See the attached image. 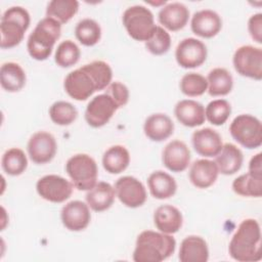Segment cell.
Returning <instances> with one entry per match:
<instances>
[{"label": "cell", "instance_id": "6da1fadb", "mask_svg": "<svg viewBox=\"0 0 262 262\" xmlns=\"http://www.w3.org/2000/svg\"><path fill=\"white\" fill-rule=\"evenodd\" d=\"M228 252L232 259L239 262H257L262 259L261 228L256 219L243 220L233 233Z\"/></svg>", "mask_w": 262, "mask_h": 262}, {"label": "cell", "instance_id": "7a4b0ae2", "mask_svg": "<svg viewBox=\"0 0 262 262\" xmlns=\"http://www.w3.org/2000/svg\"><path fill=\"white\" fill-rule=\"evenodd\" d=\"M175 249L176 241L172 234L144 230L136 238L133 260L135 262H161L172 256Z\"/></svg>", "mask_w": 262, "mask_h": 262}, {"label": "cell", "instance_id": "3957f363", "mask_svg": "<svg viewBox=\"0 0 262 262\" xmlns=\"http://www.w3.org/2000/svg\"><path fill=\"white\" fill-rule=\"evenodd\" d=\"M61 34V24L52 17H44L38 21L27 41L30 56L36 60L47 59Z\"/></svg>", "mask_w": 262, "mask_h": 262}, {"label": "cell", "instance_id": "277c9868", "mask_svg": "<svg viewBox=\"0 0 262 262\" xmlns=\"http://www.w3.org/2000/svg\"><path fill=\"white\" fill-rule=\"evenodd\" d=\"M31 24L29 11L21 6H12L4 11L0 20V46L10 49L17 46Z\"/></svg>", "mask_w": 262, "mask_h": 262}, {"label": "cell", "instance_id": "5b68a950", "mask_svg": "<svg viewBox=\"0 0 262 262\" xmlns=\"http://www.w3.org/2000/svg\"><path fill=\"white\" fill-rule=\"evenodd\" d=\"M122 23L128 35L140 42H146L157 29L152 12L143 5L128 7L123 13Z\"/></svg>", "mask_w": 262, "mask_h": 262}, {"label": "cell", "instance_id": "8992f818", "mask_svg": "<svg viewBox=\"0 0 262 262\" xmlns=\"http://www.w3.org/2000/svg\"><path fill=\"white\" fill-rule=\"evenodd\" d=\"M66 171L78 190L87 191L97 183V164L87 154H76L72 156L67 161Z\"/></svg>", "mask_w": 262, "mask_h": 262}, {"label": "cell", "instance_id": "52a82bcc", "mask_svg": "<svg viewBox=\"0 0 262 262\" xmlns=\"http://www.w3.org/2000/svg\"><path fill=\"white\" fill-rule=\"evenodd\" d=\"M231 137L242 146L255 149L262 144V124L261 121L250 114L236 116L229 126Z\"/></svg>", "mask_w": 262, "mask_h": 262}, {"label": "cell", "instance_id": "ba28073f", "mask_svg": "<svg viewBox=\"0 0 262 262\" xmlns=\"http://www.w3.org/2000/svg\"><path fill=\"white\" fill-rule=\"evenodd\" d=\"M234 70L243 77L260 81L262 79V49L252 45L238 47L233 54Z\"/></svg>", "mask_w": 262, "mask_h": 262}, {"label": "cell", "instance_id": "9c48e42d", "mask_svg": "<svg viewBox=\"0 0 262 262\" xmlns=\"http://www.w3.org/2000/svg\"><path fill=\"white\" fill-rule=\"evenodd\" d=\"M74 184L62 176L49 174L38 179L36 190L38 194L50 203H63L73 193Z\"/></svg>", "mask_w": 262, "mask_h": 262}, {"label": "cell", "instance_id": "30bf717a", "mask_svg": "<svg viewBox=\"0 0 262 262\" xmlns=\"http://www.w3.org/2000/svg\"><path fill=\"white\" fill-rule=\"evenodd\" d=\"M208 50L204 42L196 38L181 40L175 49V59L183 69L201 67L207 59Z\"/></svg>", "mask_w": 262, "mask_h": 262}, {"label": "cell", "instance_id": "8fae6325", "mask_svg": "<svg viewBox=\"0 0 262 262\" xmlns=\"http://www.w3.org/2000/svg\"><path fill=\"white\" fill-rule=\"evenodd\" d=\"M118 108L108 94H98L88 102L85 110V120L90 127L100 128L110 122Z\"/></svg>", "mask_w": 262, "mask_h": 262}, {"label": "cell", "instance_id": "7c38bea8", "mask_svg": "<svg viewBox=\"0 0 262 262\" xmlns=\"http://www.w3.org/2000/svg\"><path fill=\"white\" fill-rule=\"evenodd\" d=\"M116 196L126 207L135 209L141 207L146 199L147 193L144 185L140 180L133 176H122L115 183Z\"/></svg>", "mask_w": 262, "mask_h": 262}, {"label": "cell", "instance_id": "4fadbf2b", "mask_svg": "<svg viewBox=\"0 0 262 262\" xmlns=\"http://www.w3.org/2000/svg\"><path fill=\"white\" fill-rule=\"evenodd\" d=\"M27 150L33 163L37 165L47 164L53 160L57 151L55 137L49 132L38 131L30 137Z\"/></svg>", "mask_w": 262, "mask_h": 262}, {"label": "cell", "instance_id": "5bb4252c", "mask_svg": "<svg viewBox=\"0 0 262 262\" xmlns=\"http://www.w3.org/2000/svg\"><path fill=\"white\" fill-rule=\"evenodd\" d=\"M63 88L70 97L78 101L86 100L94 92L98 91L94 80L83 67L67 75L63 81Z\"/></svg>", "mask_w": 262, "mask_h": 262}, {"label": "cell", "instance_id": "9a60e30c", "mask_svg": "<svg viewBox=\"0 0 262 262\" xmlns=\"http://www.w3.org/2000/svg\"><path fill=\"white\" fill-rule=\"evenodd\" d=\"M60 219L63 226L71 231L84 230L91 221L90 208L82 201H71L62 207Z\"/></svg>", "mask_w": 262, "mask_h": 262}, {"label": "cell", "instance_id": "2e32d148", "mask_svg": "<svg viewBox=\"0 0 262 262\" xmlns=\"http://www.w3.org/2000/svg\"><path fill=\"white\" fill-rule=\"evenodd\" d=\"M162 162L171 172H183L190 164V150L182 140H172L163 149Z\"/></svg>", "mask_w": 262, "mask_h": 262}, {"label": "cell", "instance_id": "e0dca14e", "mask_svg": "<svg viewBox=\"0 0 262 262\" xmlns=\"http://www.w3.org/2000/svg\"><path fill=\"white\" fill-rule=\"evenodd\" d=\"M190 29L194 35L210 39L221 31L222 19L216 11L212 9H202L193 13L190 20Z\"/></svg>", "mask_w": 262, "mask_h": 262}, {"label": "cell", "instance_id": "ac0fdd59", "mask_svg": "<svg viewBox=\"0 0 262 262\" xmlns=\"http://www.w3.org/2000/svg\"><path fill=\"white\" fill-rule=\"evenodd\" d=\"M191 143L196 154L204 158L216 157L223 146L220 134L208 127L195 130L191 135Z\"/></svg>", "mask_w": 262, "mask_h": 262}, {"label": "cell", "instance_id": "d6986e66", "mask_svg": "<svg viewBox=\"0 0 262 262\" xmlns=\"http://www.w3.org/2000/svg\"><path fill=\"white\" fill-rule=\"evenodd\" d=\"M158 19L165 29L176 32L187 25L189 19V10L180 2L167 3L160 9Z\"/></svg>", "mask_w": 262, "mask_h": 262}, {"label": "cell", "instance_id": "ffe728a7", "mask_svg": "<svg viewBox=\"0 0 262 262\" xmlns=\"http://www.w3.org/2000/svg\"><path fill=\"white\" fill-rule=\"evenodd\" d=\"M218 168L214 161L200 159L194 161L189 169L188 177L192 185L205 189L212 186L218 178Z\"/></svg>", "mask_w": 262, "mask_h": 262}, {"label": "cell", "instance_id": "44dd1931", "mask_svg": "<svg viewBox=\"0 0 262 262\" xmlns=\"http://www.w3.org/2000/svg\"><path fill=\"white\" fill-rule=\"evenodd\" d=\"M174 115L183 126L193 128L205 123V107L193 99L179 100L174 107Z\"/></svg>", "mask_w": 262, "mask_h": 262}, {"label": "cell", "instance_id": "7402d4cb", "mask_svg": "<svg viewBox=\"0 0 262 262\" xmlns=\"http://www.w3.org/2000/svg\"><path fill=\"white\" fill-rule=\"evenodd\" d=\"M172 119L163 113H156L148 116L143 124V132L151 141L161 142L168 139L174 132Z\"/></svg>", "mask_w": 262, "mask_h": 262}, {"label": "cell", "instance_id": "603a6c76", "mask_svg": "<svg viewBox=\"0 0 262 262\" xmlns=\"http://www.w3.org/2000/svg\"><path fill=\"white\" fill-rule=\"evenodd\" d=\"M154 224L156 228L164 233H176L183 224V216L179 209L172 205H162L154 212Z\"/></svg>", "mask_w": 262, "mask_h": 262}, {"label": "cell", "instance_id": "cb8c5ba5", "mask_svg": "<svg viewBox=\"0 0 262 262\" xmlns=\"http://www.w3.org/2000/svg\"><path fill=\"white\" fill-rule=\"evenodd\" d=\"M178 258L181 262H207L209 248L207 242L199 235H188L180 244Z\"/></svg>", "mask_w": 262, "mask_h": 262}, {"label": "cell", "instance_id": "d4e9b609", "mask_svg": "<svg viewBox=\"0 0 262 262\" xmlns=\"http://www.w3.org/2000/svg\"><path fill=\"white\" fill-rule=\"evenodd\" d=\"M115 187L108 182L99 181L85 195L89 208L95 212H103L112 207L115 202Z\"/></svg>", "mask_w": 262, "mask_h": 262}, {"label": "cell", "instance_id": "484cf974", "mask_svg": "<svg viewBox=\"0 0 262 262\" xmlns=\"http://www.w3.org/2000/svg\"><path fill=\"white\" fill-rule=\"evenodd\" d=\"M214 162L217 165L219 173L223 175H233L242 168L244 155L235 144L225 143L215 157Z\"/></svg>", "mask_w": 262, "mask_h": 262}, {"label": "cell", "instance_id": "4316f807", "mask_svg": "<svg viewBox=\"0 0 262 262\" xmlns=\"http://www.w3.org/2000/svg\"><path fill=\"white\" fill-rule=\"evenodd\" d=\"M147 186L150 194L158 200H166L173 196L177 190L174 177L162 170L154 171L147 178Z\"/></svg>", "mask_w": 262, "mask_h": 262}, {"label": "cell", "instance_id": "83f0119b", "mask_svg": "<svg viewBox=\"0 0 262 262\" xmlns=\"http://www.w3.org/2000/svg\"><path fill=\"white\" fill-rule=\"evenodd\" d=\"M27 75L24 69L16 62H4L0 69V84L7 92H17L24 88Z\"/></svg>", "mask_w": 262, "mask_h": 262}, {"label": "cell", "instance_id": "f1b7e54d", "mask_svg": "<svg viewBox=\"0 0 262 262\" xmlns=\"http://www.w3.org/2000/svg\"><path fill=\"white\" fill-rule=\"evenodd\" d=\"M130 164L129 150L120 144L108 147L102 156V166L110 174H120Z\"/></svg>", "mask_w": 262, "mask_h": 262}, {"label": "cell", "instance_id": "f546056e", "mask_svg": "<svg viewBox=\"0 0 262 262\" xmlns=\"http://www.w3.org/2000/svg\"><path fill=\"white\" fill-rule=\"evenodd\" d=\"M208 93L211 96H224L231 92L233 87V78L224 68H215L207 76Z\"/></svg>", "mask_w": 262, "mask_h": 262}, {"label": "cell", "instance_id": "4dcf8cb0", "mask_svg": "<svg viewBox=\"0 0 262 262\" xmlns=\"http://www.w3.org/2000/svg\"><path fill=\"white\" fill-rule=\"evenodd\" d=\"M232 190L242 196L260 198L262 195V175L247 172L232 182Z\"/></svg>", "mask_w": 262, "mask_h": 262}, {"label": "cell", "instance_id": "1f68e13d", "mask_svg": "<svg viewBox=\"0 0 262 262\" xmlns=\"http://www.w3.org/2000/svg\"><path fill=\"white\" fill-rule=\"evenodd\" d=\"M1 166L6 174L10 176H18L26 171L28 167V158L23 149L11 147L3 154Z\"/></svg>", "mask_w": 262, "mask_h": 262}, {"label": "cell", "instance_id": "d6a6232c", "mask_svg": "<svg viewBox=\"0 0 262 262\" xmlns=\"http://www.w3.org/2000/svg\"><path fill=\"white\" fill-rule=\"evenodd\" d=\"M79 10L76 0H52L47 4L46 16L52 17L61 25L71 20Z\"/></svg>", "mask_w": 262, "mask_h": 262}, {"label": "cell", "instance_id": "836d02e7", "mask_svg": "<svg viewBox=\"0 0 262 262\" xmlns=\"http://www.w3.org/2000/svg\"><path fill=\"white\" fill-rule=\"evenodd\" d=\"M75 36L84 46H94L101 38V28L92 18H83L75 27Z\"/></svg>", "mask_w": 262, "mask_h": 262}, {"label": "cell", "instance_id": "e575fe53", "mask_svg": "<svg viewBox=\"0 0 262 262\" xmlns=\"http://www.w3.org/2000/svg\"><path fill=\"white\" fill-rule=\"evenodd\" d=\"M49 117L51 121L59 126H69L74 123L78 117V111L71 102L58 100L49 107Z\"/></svg>", "mask_w": 262, "mask_h": 262}, {"label": "cell", "instance_id": "d590c367", "mask_svg": "<svg viewBox=\"0 0 262 262\" xmlns=\"http://www.w3.org/2000/svg\"><path fill=\"white\" fill-rule=\"evenodd\" d=\"M80 56L79 46L72 40H64L58 44L55 50L54 61L60 68H71L79 61Z\"/></svg>", "mask_w": 262, "mask_h": 262}, {"label": "cell", "instance_id": "8d00e7d4", "mask_svg": "<svg viewBox=\"0 0 262 262\" xmlns=\"http://www.w3.org/2000/svg\"><path fill=\"white\" fill-rule=\"evenodd\" d=\"M180 91L188 97H196L203 95L208 89L207 79L194 72L187 73L182 76L179 83Z\"/></svg>", "mask_w": 262, "mask_h": 262}, {"label": "cell", "instance_id": "74e56055", "mask_svg": "<svg viewBox=\"0 0 262 262\" xmlns=\"http://www.w3.org/2000/svg\"><path fill=\"white\" fill-rule=\"evenodd\" d=\"M82 67L90 74L98 91L105 89L112 83L113 71L107 62L103 60H93Z\"/></svg>", "mask_w": 262, "mask_h": 262}, {"label": "cell", "instance_id": "f35d334b", "mask_svg": "<svg viewBox=\"0 0 262 262\" xmlns=\"http://www.w3.org/2000/svg\"><path fill=\"white\" fill-rule=\"evenodd\" d=\"M231 114V105L226 99H214L205 107L206 119L215 126L223 125Z\"/></svg>", "mask_w": 262, "mask_h": 262}, {"label": "cell", "instance_id": "ab89813d", "mask_svg": "<svg viewBox=\"0 0 262 262\" xmlns=\"http://www.w3.org/2000/svg\"><path fill=\"white\" fill-rule=\"evenodd\" d=\"M170 47V34L163 27L157 26L154 35L145 42V48L154 55H163L169 51Z\"/></svg>", "mask_w": 262, "mask_h": 262}, {"label": "cell", "instance_id": "60d3db41", "mask_svg": "<svg viewBox=\"0 0 262 262\" xmlns=\"http://www.w3.org/2000/svg\"><path fill=\"white\" fill-rule=\"evenodd\" d=\"M106 88L107 89L105 93L113 98V100L116 102L119 108L125 106L128 103L130 93H129L128 87L125 84L119 81H115V82H112Z\"/></svg>", "mask_w": 262, "mask_h": 262}, {"label": "cell", "instance_id": "b9f144b4", "mask_svg": "<svg viewBox=\"0 0 262 262\" xmlns=\"http://www.w3.org/2000/svg\"><path fill=\"white\" fill-rule=\"evenodd\" d=\"M248 31L251 38L261 44L262 43V13H255L248 20Z\"/></svg>", "mask_w": 262, "mask_h": 262}, {"label": "cell", "instance_id": "7bdbcfd3", "mask_svg": "<svg viewBox=\"0 0 262 262\" xmlns=\"http://www.w3.org/2000/svg\"><path fill=\"white\" fill-rule=\"evenodd\" d=\"M252 174L262 175V154L258 152L252 157L249 163V171Z\"/></svg>", "mask_w": 262, "mask_h": 262}, {"label": "cell", "instance_id": "ee69618b", "mask_svg": "<svg viewBox=\"0 0 262 262\" xmlns=\"http://www.w3.org/2000/svg\"><path fill=\"white\" fill-rule=\"evenodd\" d=\"M1 210H2V222H1V230H4V228H5V226H6V223H7L8 219L6 220V218H5V216H6V211H5V209L2 207V208H1Z\"/></svg>", "mask_w": 262, "mask_h": 262}]
</instances>
